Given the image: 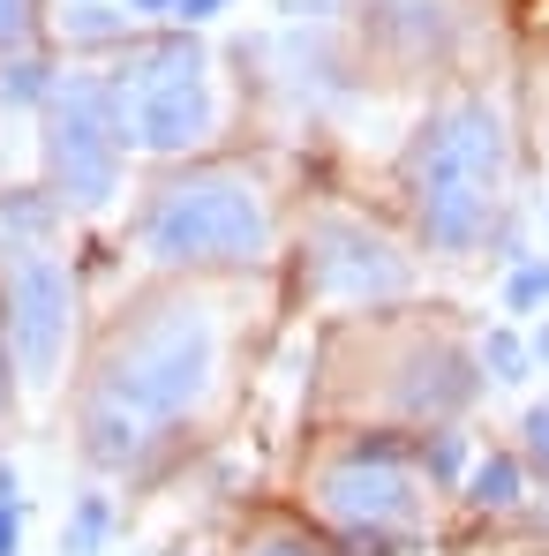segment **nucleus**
<instances>
[{
    "instance_id": "f3484780",
    "label": "nucleus",
    "mask_w": 549,
    "mask_h": 556,
    "mask_svg": "<svg viewBox=\"0 0 549 556\" xmlns=\"http://www.w3.org/2000/svg\"><path fill=\"white\" fill-rule=\"evenodd\" d=\"M512 324H527V316H542L549 308V264L542 256H527V264H512L504 271V301H497Z\"/></svg>"
},
{
    "instance_id": "20e7f679",
    "label": "nucleus",
    "mask_w": 549,
    "mask_h": 556,
    "mask_svg": "<svg viewBox=\"0 0 549 556\" xmlns=\"http://www.w3.org/2000/svg\"><path fill=\"white\" fill-rule=\"evenodd\" d=\"M309 519L339 556H407L429 542V473L414 466V429H339L309 481Z\"/></svg>"
},
{
    "instance_id": "393cba45",
    "label": "nucleus",
    "mask_w": 549,
    "mask_h": 556,
    "mask_svg": "<svg viewBox=\"0 0 549 556\" xmlns=\"http://www.w3.org/2000/svg\"><path fill=\"white\" fill-rule=\"evenodd\" d=\"M15 496H23V481H15V466L0 459V504H15Z\"/></svg>"
},
{
    "instance_id": "412c9836",
    "label": "nucleus",
    "mask_w": 549,
    "mask_h": 556,
    "mask_svg": "<svg viewBox=\"0 0 549 556\" xmlns=\"http://www.w3.org/2000/svg\"><path fill=\"white\" fill-rule=\"evenodd\" d=\"M278 23H339V0H272Z\"/></svg>"
},
{
    "instance_id": "bb28decb",
    "label": "nucleus",
    "mask_w": 549,
    "mask_h": 556,
    "mask_svg": "<svg viewBox=\"0 0 549 556\" xmlns=\"http://www.w3.org/2000/svg\"><path fill=\"white\" fill-rule=\"evenodd\" d=\"M196 556H219V549H196Z\"/></svg>"
},
{
    "instance_id": "f8f14e48",
    "label": "nucleus",
    "mask_w": 549,
    "mask_h": 556,
    "mask_svg": "<svg viewBox=\"0 0 549 556\" xmlns=\"http://www.w3.org/2000/svg\"><path fill=\"white\" fill-rule=\"evenodd\" d=\"M61 84V61L38 46V53H0V113H30L38 121V105L53 98Z\"/></svg>"
},
{
    "instance_id": "f257e3e1",
    "label": "nucleus",
    "mask_w": 549,
    "mask_h": 556,
    "mask_svg": "<svg viewBox=\"0 0 549 556\" xmlns=\"http://www.w3.org/2000/svg\"><path fill=\"white\" fill-rule=\"evenodd\" d=\"M234 376V278H151L91 331L68 429L76 459L105 481H159L226 406Z\"/></svg>"
},
{
    "instance_id": "5701e85b",
    "label": "nucleus",
    "mask_w": 549,
    "mask_h": 556,
    "mask_svg": "<svg viewBox=\"0 0 549 556\" xmlns=\"http://www.w3.org/2000/svg\"><path fill=\"white\" fill-rule=\"evenodd\" d=\"M121 8H128L144 30H166V15H174V0H121Z\"/></svg>"
},
{
    "instance_id": "b1692460",
    "label": "nucleus",
    "mask_w": 549,
    "mask_h": 556,
    "mask_svg": "<svg viewBox=\"0 0 549 556\" xmlns=\"http://www.w3.org/2000/svg\"><path fill=\"white\" fill-rule=\"evenodd\" d=\"M15 414V369H8V339H0V421Z\"/></svg>"
},
{
    "instance_id": "a878e982",
    "label": "nucleus",
    "mask_w": 549,
    "mask_h": 556,
    "mask_svg": "<svg viewBox=\"0 0 549 556\" xmlns=\"http://www.w3.org/2000/svg\"><path fill=\"white\" fill-rule=\"evenodd\" d=\"M527 346H535V369H542V362H549V324H535V331H527Z\"/></svg>"
},
{
    "instance_id": "2eb2a0df",
    "label": "nucleus",
    "mask_w": 549,
    "mask_h": 556,
    "mask_svg": "<svg viewBox=\"0 0 549 556\" xmlns=\"http://www.w3.org/2000/svg\"><path fill=\"white\" fill-rule=\"evenodd\" d=\"M474 362H482L489 383H527V376H535V346H527V331L504 316V324H489V331L474 339Z\"/></svg>"
},
{
    "instance_id": "a211bd4d",
    "label": "nucleus",
    "mask_w": 549,
    "mask_h": 556,
    "mask_svg": "<svg viewBox=\"0 0 549 556\" xmlns=\"http://www.w3.org/2000/svg\"><path fill=\"white\" fill-rule=\"evenodd\" d=\"M53 30L46 0H0V53H38Z\"/></svg>"
},
{
    "instance_id": "6ab92c4d",
    "label": "nucleus",
    "mask_w": 549,
    "mask_h": 556,
    "mask_svg": "<svg viewBox=\"0 0 549 556\" xmlns=\"http://www.w3.org/2000/svg\"><path fill=\"white\" fill-rule=\"evenodd\" d=\"M520 459H527V473L549 481V406H527L520 414Z\"/></svg>"
},
{
    "instance_id": "4468645a",
    "label": "nucleus",
    "mask_w": 549,
    "mask_h": 556,
    "mask_svg": "<svg viewBox=\"0 0 549 556\" xmlns=\"http://www.w3.org/2000/svg\"><path fill=\"white\" fill-rule=\"evenodd\" d=\"M414 466L429 473V489H459L466 466H474V437L459 421H437V429H414Z\"/></svg>"
},
{
    "instance_id": "39448f33",
    "label": "nucleus",
    "mask_w": 549,
    "mask_h": 556,
    "mask_svg": "<svg viewBox=\"0 0 549 556\" xmlns=\"http://www.w3.org/2000/svg\"><path fill=\"white\" fill-rule=\"evenodd\" d=\"M113 76V113H121V136L136 159H203L226 128V105H219V61L196 30H144L128 53L105 61Z\"/></svg>"
},
{
    "instance_id": "dca6fc26",
    "label": "nucleus",
    "mask_w": 549,
    "mask_h": 556,
    "mask_svg": "<svg viewBox=\"0 0 549 556\" xmlns=\"http://www.w3.org/2000/svg\"><path fill=\"white\" fill-rule=\"evenodd\" d=\"M234 556H339V549L324 542L316 519H264V527L241 534V549H234Z\"/></svg>"
},
{
    "instance_id": "6e6552de",
    "label": "nucleus",
    "mask_w": 549,
    "mask_h": 556,
    "mask_svg": "<svg viewBox=\"0 0 549 556\" xmlns=\"http://www.w3.org/2000/svg\"><path fill=\"white\" fill-rule=\"evenodd\" d=\"M294 256H301V293L332 316H369V308H407L414 301V256L369 226L362 211H339V203H316L294 233Z\"/></svg>"
},
{
    "instance_id": "ddd939ff",
    "label": "nucleus",
    "mask_w": 549,
    "mask_h": 556,
    "mask_svg": "<svg viewBox=\"0 0 549 556\" xmlns=\"http://www.w3.org/2000/svg\"><path fill=\"white\" fill-rule=\"evenodd\" d=\"M113 519H121V504H113V489H76V504H68V519H61V556H105L113 542Z\"/></svg>"
},
{
    "instance_id": "f03ea898",
    "label": "nucleus",
    "mask_w": 549,
    "mask_h": 556,
    "mask_svg": "<svg viewBox=\"0 0 549 556\" xmlns=\"http://www.w3.org/2000/svg\"><path fill=\"white\" fill-rule=\"evenodd\" d=\"M128 249L159 278H249L286 249L278 188L257 159H174L128 203Z\"/></svg>"
},
{
    "instance_id": "9d476101",
    "label": "nucleus",
    "mask_w": 549,
    "mask_h": 556,
    "mask_svg": "<svg viewBox=\"0 0 549 556\" xmlns=\"http://www.w3.org/2000/svg\"><path fill=\"white\" fill-rule=\"evenodd\" d=\"M53 30L68 38V53H76V61H98V53H128V46L144 38V23H136L121 0H61Z\"/></svg>"
},
{
    "instance_id": "9b49d317",
    "label": "nucleus",
    "mask_w": 549,
    "mask_h": 556,
    "mask_svg": "<svg viewBox=\"0 0 549 556\" xmlns=\"http://www.w3.org/2000/svg\"><path fill=\"white\" fill-rule=\"evenodd\" d=\"M527 459H520V444H489V452H474L466 466V481H459V496H466V511H482V519H504V511H520L527 504Z\"/></svg>"
},
{
    "instance_id": "4be33fe9",
    "label": "nucleus",
    "mask_w": 549,
    "mask_h": 556,
    "mask_svg": "<svg viewBox=\"0 0 549 556\" xmlns=\"http://www.w3.org/2000/svg\"><path fill=\"white\" fill-rule=\"evenodd\" d=\"M23 519H30V504L15 496V504H0V556H23Z\"/></svg>"
},
{
    "instance_id": "7ed1b4c3",
    "label": "nucleus",
    "mask_w": 549,
    "mask_h": 556,
    "mask_svg": "<svg viewBox=\"0 0 549 556\" xmlns=\"http://www.w3.org/2000/svg\"><path fill=\"white\" fill-rule=\"evenodd\" d=\"M399 203H407V226L429 256H445V264L482 256L512 218V121H504V105L482 91L437 98L399 151Z\"/></svg>"
},
{
    "instance_id": "423d86ee",
    "label": "nucleus",
    "mask_w": 549,
    "mask_h": 556,
    "mask_svg": "<svg viewBox=\"0 0 549 556\" xmlns=\"http://www.w3.org/2000/svg\"><path fill=\"white\" fill-rule=\"evenodd\" d=\"M0 339L23 406H53L84 362V271L68 241L0 256Z\"/></svg>"
},
{
    "instance_id": "aec40b11",
    "label": "nucleus",
    "mask_w": 549,
    "mask_h": 556,
    "mask_svg": "<svg viewBox=\"0 0 549 556\" xmlns=\"http://www.w3.org/2000/svg\"><path fill=\"white\" fill-rule=\"evenodd\" d=\"M234 0H174V15H166V30H203V23H219Z\"/></svg>"
},
{
    "instance_id": "0eeeda50",
    "label": "nucleus",
    "mask_w": 549,
    "mask_h": 556,
    "mask_svg": "<svg viewBox=\"0 0 549 556\" xmlns=\"http://www.w3.org/2000/svg\"><path fill=\"white\" fill-rule=\"evenodd\" d=\"M128 136L113 113V76L98 61H68L53 98L38 105V181L68 218H105L128 188Z\"/></svg>"
},
{
    "instance_id": "1a4fd4ad",
    "label": "nucleus",
    "mask_w": 549,
    "mask_h": 556,
    "mask_svg": "<svg viewBox=\"0 0 549 556\" xmlns=\"http://www.w3.org/2000/svg\"><path fill=\"white\" fill-rule=\"evenodd\" d=\"M459 38H466L459 0H362V15H354V53H362V68L376 61L384 76L452 68Z\"/></svg>"
}]
</instances>
